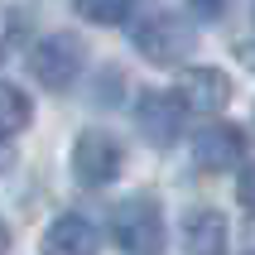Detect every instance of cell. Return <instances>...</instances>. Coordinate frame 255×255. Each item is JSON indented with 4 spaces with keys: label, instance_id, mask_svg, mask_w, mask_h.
<instances>
[{
    "label": "cell",
    "instance_id": "12",
    "mask_svg": "<svg viewBox=\"0 0 255 255\" xmlns=\"http://www.w3.org/2000/svg\"><path fill=\"white\" fill-rule=\"evenodd\" d=\"M236 198H241L246 212H255V164H246L241 178H236Z\"/></svg>",
    "mask_w": 255,
    "mask_h": 255
},
{
    "label": "cell",
    "instance_id": "4",
    "mask_svg": "<svg viewBox=\"0 0 255 255\" xmlns=\"http://www.w3.org/2000/svg\"><path fill=\"white\" fill-rule=\"evenodd\" d=\"M121 164H126V154H121V144L106 130H82L77 135V144H72V173H77V183L101 188L121 173Z\"/></svg>",
    "mask_w": 255,
    "mask_h": 255
},
{
    "label": "cell",
    "instance_id": "11",
    "mask_svg": "<svg viewBox=\"0 0 255 255\" xmlns=\"http://www.w3.org/2000/svg\"><path fill=\"white\" fill-rule=\"evenodd\" d=\"M72 5L92 24H126L130 14H135V0H72Z\"/></svg>",
    "mask_w": 255,
    "mask_h": 255
},
{
    "label": "cell",
    "instance_id": "13",
    "mask_svg": "<svg viewBox=\"0 0 255 255\" xmlns=\"http://www.w3.org/2000/svg\"><path fill=\"white\" fill-rule=\"evenodd\" d=\"M188 10L202 14V19H217V14L227 10V0H188Z\"/></svg>",
    "mask_w": 255,
    "mask_h": 255
},
{
    "label": "cell",
    "instance_id": "14",
    "mask_svg": "<svg viewBox=\"0 0 255 255\" xmlns=\"http://www.w3.org/2000/svg\"><path fill=\"white\" fill-rule=\"evenodd\" d=\"M251 255H255V251H251Z\"/></svg>",
    "mask_w": 255,
    "mask_h": 255
},
{
    "label": "cell",
    "instance_id": "8",
    "mask_svg": "<svg viewBox=\"0 0 255 255\" xmlns=\"http://www.w3.org/2000/svg\"><path fill=\"white\" fill-rule=\"evenodd\" d=\"M173 92H178V101L188 111H222L231 97V82H227V72H217V68H183Z\"/></svg>",
    "mask_w": 255,
    "mask_h": 255
},
{
    "label": "cell",
    "instance_id": "10",
    "mask_svg": "<svg viewBox=\"0 0 255 255\" xmlns=\"http://www.w3.org/2000/svg\"><path fill=\"white\" fill-rule=\"evenodd\" d=\"M34 116V106H29V97L19 92L14 82H5L0 87V135L5 140H14L19 130H24V121Z\"/></svg>",
    "mask_w": 255,
    "mask_h": 255
},
{
    "label": "cell",
    "instance_id": "1",
    "mask_svg": "<svg viewBox=\"0 0 255 255\" xmlns=\"http://www.w3.org/2000/svg\"><path fill=\"white\" fill-rule=\"evenodd\" d=\"M111 241L126 255H159L164 251V207L149 193L116 202L111 207Z\"/></svg>",
    "mask_w": 255,
    "mask_h": 255
},
{
    "label": "cell",
    "instance_id": "3",
    "mask_svg": "<svg viewBox=\"0 0 255 255\" xmlns=\"http://www.w3.org/2000/svg\"><path fill=\"white\" fill-rule=\"evenodd\" d=\"M82 39H72V34H43L34 43V53H29V68L39 77L48 92H68L77 82V72H82Z\"/></svg>",
    "mask_w": 255,
    "mask_h": 255
},
{
    "label": "cell",
    "instance_id": "2",
    "mask_svg": "<svg viewBox=\"0 0 255 255\" xmlns=\"http://www.w3.org/2000/svg\"><path fill=\"white\" fill-rule=\"evenodd\" d=\"M130 39H135V48H140L149 63H159V68H173V63H183V58L193 53V29H188L178 14H169V10L144 14L140 24L130 29Z\"/></svg>",
    "mask_w": 255,
    "mask_h": 255
},
{
    "label": "cell",
    "instance_id": "6",
    "mask_svg": "<svg viewBox=\"0 0 255 255\" xmlns=\"http://www.w3.org/2000/svg\"><path fill=\"white\" fill-rule=\"evenodd\" d=\"M43 255H101V231L92 217L82 212H63L53 217V227L43 231Z\"/></svg>",
    "mask_w": 255,
    "mask_h": 255
},
{
    "label": "cell",
    "instance_id": "7",
    "mask_svg": "<svg viewBox=\"0 0 255 255\" xmlns=\"http://www.w3.org/2000/svg\"><path fill=\"white\" fill-rule=\"evenodd\" d=\"M183 111L188 106L178 101V92H144L140 106H135V121L154 144H173L183 130Z\"/></svg>",
    "mask_w": 255,
    "mask_h": 255
},
{
    "label": "cell",
    "instance_id": "9",
    "mask_svg": "<svg viewBox=\"0 0 255 255\" xmlns=\"http://www.w3.org/2000/svg\"><path fill=\"white\" fill-rule=\"evenodd\" d=\"M227 217L212 212V207H198V212H188L183 222V251L188 255H227Z\"/></svg>",
    "mask_w": 255,
    "mask_h": 255
},
{
    "label": "cell",
    "instance_id": "5",
    "mask_svg": "<svg viewBox=\"0 0 255 255\" xmlns=\"http://www.w3.org/2000/svg\"><path fill=\"white\" fill-rule=\"evenodd\" d=\"M241 154H246V135L231 121H212L193 135V164L207 173H227L231 164H241Z\"/></svg>",
    "mask_w": 255,
    "mask_h": 255
}]
</instances>
